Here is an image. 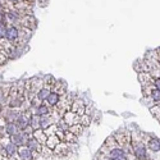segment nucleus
Masks as SVG:
<instances>
[{
	"mask_svg": "<svg viewBox=\"0 0 160 160\" xmlns=\"http://www.w3.org/2000/svg\"><path fill=\"white\" fill-rule=\"evenodd\" d=\"M132 150L133 155H135L138 160H146L148 159V148L138 135H132Z\"/></svg>",
	"mask_w": 160,
	"mask_h": 160,
	"instance_id": "1",
	"label": "nucleus"
},
{
	"mask_svg": "<svg viewBox=\"0 0 160 160\" xmlns=\"http://www.w3.org/2000/svg\"><path fill=\"white\" fill-rule=\"evenodd\" d=\"M7 41L10 42L14 46H21L19 45V38H21V26L19 24H9L7 28Z\"/></svg>",
	"mask_w": 160,
	"mask_h": 160,
	"instance_id": "2",
	"label": "nucleus"
},
{
	"mask_svg": "<svg viewBox=\"0 0 160 160\" xmlns=\"http://www.w3.org/2000/svg\"><path fill=\"white\" fill-rule=\"evenodd\" d=\"M145 138V145L148 150H150L151 152H160V140L156 137H150V136H142Z\"/></svg>",
	"mask_w": 160,
	"mask_h": 160,
	"instance_id": "3",
	"label": "nucleus"
},
{
	"mask_svg": "<svg viewBox=\"0 0 160 160\" xmlns=\"http://www.w3.org/2000/svg\"><path fill=\"white\" fill-rule=\"evenodd\" d=\"M36 154L35 151H32L27 145L24 146H19L18 148V155L22 160H35L36 159Z\"/></svg>",
	"mask_w": 160,
	"mask_h": 160,
	"instance_id": "4",
	"label": "nucleus"
},
{
	"mask_svg": "<svg viewBox=\"0 0 160 160\" xmlns=\"http://www.w3.org/2000/svg\"><path fill=\"white\" fill-rule=\"evenodd\" d=\"M52 151H54V156H58V158H65V156H68L71 154L69 143L62 141L60 143H58V146Z\"/></svg>",
	"mask_w": 160,
	"mask_h": 160,
	"instance_id": "5",
	"label": "nucleus"
},
{
	"mask_svg": "<svg viewBox=\"0 0 160 160\" xmlns=\"http://www.w3.org/2000/svg\"><path fill=\"white\" fill-rule=\"evenodd\" d=\"M31 136L30 135H27L24 131H19L17 135H14V136H12L10 137V140H12V142L13 143H16L18 148L19 146H24V145H27V141H28V138H30Z\"/></svg>",
	"mask_w": 160,
	"mask_h": 160,
	"instance_id": "6",
	"label": "nucleus"
},
{
	"mask_svg": "<svg viewBox=\"0 0 160 160\" xmlns=\"http://www.w3.org/2000/svg\"><path fill=\"white\" fill-rule=\"evenodd\" d=\"M71 110L74 112V113H77L78 115H83L86 113V110H87V106H86V104L81 99H73Z\"/></svg>",
	"mask_w": 160,
	"mask_h": 160,
	"instance_id": "7",
	"label": "nucleus"
},
{
	"mask_svg": "<svg viewBox=\"0 0 160 160\" xmlns=\"http://www.w3.org/2000/svg\"><path fill=\"white\" fill-rule=\"evenodd\" d=\"M63 119L71 126H74V124H78L79 121H81V115H78L77 113L72 112V110H68L64 115H63Z\"/></svg>",
	"mask_w": 160,
	"mask_h": 160,
	"instance_id": "8",
	"label": "nucleus"
},
{
	"mask_svg": "<svg viewBox=\"0 0 160 160\" xmlns=\"http://www.w3.org/2000/svg\"><path fill=\"white\" fill-rule=\"evenodd\" d=\"M52 113V108L51 106H49L48 104L45 102H41L38 106H36V108L33 109V114H37V115H49Z\"/></svg>",
	"mask_w": 160,
	"mask_h": 160,
	"instance_id": "9",
	"label": "nucleus"
},
{
	"mask_svg": "<svg viewBox=\"0 0 160 160\" xmlns=\"http://www.w3.org/2000/svg\"><path fill=\"white\" fill-rule=\"evenodd\" d=\"M40 122H41V129H46L50 126L55 124L58 121H57V118H54L51 114H49V115H41L40 117Z\"/></svg>",
	"mask_w": 160,
	"mask_h": 160,
	"instance_id": "10",
	"label": "nucleus"
},
{
	"mask_svg": "<svg viewBox=\"0 0 160 160\" xmlns=\"http://www.w3.org/2000/svg\"><path fill=\"white\" fill-rule=\"evenodd\" d=\"M60 98H62V96L58 94V92H55V91H52V90H51L50 95L46 98V100H45L44 102L48 104L49 106H51V108H54V106H57L58 102L60 101Z\"/></svg>",
	"mask_w": 160,
	"mask_h": 160,
	"instance_id": "11",
	"label": "nucleus"
},
{
	"mask_svg": "<svg viewBox=\"0 0 160 160\" xmlns=\"http://www.w3.org/2000/svg\"><path fill=\"white\" fill-rule=\"evenodd\" d=\"M4 131H5V133H7L8 137H12V136L17 135V133L19 132V128H18L17 123H14V122H8V123H5V126H4Z\"/></svg>",
	"mask_w": 160,
	"mask_h": 160,
	"instance_id": "12",
	"label": "nucleus"
},
{
	"mask_svg": "<svg viewBox=\"0 0 160 160\" xmlns=\"http://www.w3.org/2000/svg\"><path fill=\"white\" fill-rule=\"evenodd\" d=\"M27 146H28V148H30L32 151H35V152H37V154H41V151H42V145L33 136H31V137L28 138Z\"/></svg>",
	"mask_w": 160,
	"mask_h": 160,
	"instance_id": "13",
	"label": "nucleus"
},
{
	"mask_svg": "<svg viewBox=\"0 0 160 160\" xmlns=\"http://www.w3.org/2000/svg\"><path fill=\"white\" fill-rule=\"evenodd\" d=\"M50 92H51V86L44 83V86L41 87V90L37 92V99L41 101V102H44L46 100V98L50 95Z\"/></svg>",
	"mask_w": 160,
	"mask_h": 160,
	"instance_id": "14",
	"label": "nucleus"
},
{
	"mask_svg": "<svg viewBox=\"0 0 160 160\" xmlns=\"http://www.w3.org/2000/svg\"><path fill=\"white\" fill-rule=\"evenodd\" d=\"M62 142V140L57 136V135H52V136H49L48 137V140H46V146H48V148L49 149H51V150H54L55 148H57V146H58V143H60Z\"/></svg>",
	"mask_w": 160,
	"mask_h": 160,
	"instance_id": "15",
	"label": "nucleus"
},
{
	"mask_svg": "<svg viewBox=\"0 0 160 160\" xmlns=\"http://www.w3.org/2000/svg\"><path fill=\"white\" fill-rule=\"evenodd\" d=\"M40 143L41 145H45L46 143V140H48V136L45 135V132H44V129H36V131H33V135H32Z\"/></svg>",
	"mask_w": 160,
	"mask_h": 160,
	"instance_id": "16",
	"label": "nucleus"
},
{
	"mask_svg": "<svg viewBox=\"0 0 160 160\" xmlns=\"http://www.w3.org/2000/svg\"><path fill=\"white\" fill-rule=\"evenodd\" d=\"M52 91H55V92H58V94L60 95V96H63V95H65L67 92V86H65V83L64 82H58L57 81V83L52 86V88H51Z\"/></svg>",
	"mask_w": 160,
	"mask_h": 160,
	"instance_id": "17",
	"label": "nucleus"
},
{
	"mask_svg": "<svg viewBox=\"0 0 160 160\" xmlns=\"http://www.w3.org/2000/svg\"><path fill=\"white\" fill-rule=\"evenodd\" d=\"M30 126L33 128V131L41 128V122H40V115L37 114H32L31 119H30Z\"/></svg>",
	"mask_w": 160,
	"mask_h": 160,
	"instance_id": "18",
	"label": "nucleus"
},
{
	"mask_svg": "<svg viewBox=\"0 0 160 160\" xmlns=\"http://www.w3.org/2000/svg\"><path fill=\"white\" fill-rule=\"evenodd\" d=\"M83 129H85V127L82 126V124H74V126H71L69 127V131L73 133V135H76L77 137L78 136H81L82 135V133H83Z\"/></svg>",
	"mask_w": 160,
	"mask_h": 160,
	"instance_id": "19",
	"label": "nucleus"
},
{
	"mask_svg": "<svg viewBox=\"0 0 160 160\" xmlns=\"http://www.w3.org/2000/svg\"><path fill=\"white\" fill-rule=\"evenodd\" d=\"M91 122H92V117H91V114L85 113L83 115H81V121H79V124H82L85 128L88 127V126L91 124Z\"/></svg>",
	"mask_w": 160,
	"mask_h": 160,
	"instance_id": "20",
	"label": "nucleus"
},
{
	"mask_svg": "<svg viewBox=\"0 0 160 160\" xmlns=\"http://www.w3.org/2000/svg\"><path fill=\"white\" fill-rule=\"evenodd\" d=\"M150 112H151V114L158 119H160V104H155V105H152L151 108H150Z\"/></svg>",
	"mask_w": 160,
	"mask_h": 160,
	"instance_id": "21",
	"label": "nucleus"
},
{
	"mask_svg": "<svg viewBox=\"0 0 160 160\" xmlns=\"http://www.w3.org/2000/svg\"><path fill=\"white\" fill-rule=\"evenodd\" d=\"M7 28L8 26L5 23H0V42L2 41H5V36H7Z\"/></svg>",
	"mask_w": 160,
	"mask_h": 160,
	"instance_id": "22",
	"label": "nucleus"
},
{
	"mask_svg": "<svg viewBox=\"0 0 160 160\" xmlns=\"http://www.w3.org/2000/svg\"><path fill=\"white\" fill-rule=\"evenodd\" d=\"M44 83H45V85L51 86V88H52V86H54V85L57 83V79H55L54 77H51V76H48V77H45V81H44Z\"/></svg>",
	"mask_w": 160,
	"mask_h": 160,
	"instance_id": "23",
	"label": "nucleus"
},
{
	"mask_svg": "<svg viewBox=\"0 0 160 160\" xmlns=\"http://www.w3.org/2000/svg\"><path fill=\"white\" fill-rule=\"evenodd\" d=\"M152 54H154L155 59L158 60V63H159V65H160V49H158V50H154V51H152Z\"/></svg>",
	"mask_w": 160,
	"mask_h": 160,
	"instance_id": "24",
	"label": "nucleus"
},
{
	"mask_svg": "<svg viewBox=\"0 0 160 160\" xmlns=\"http://www.w3.org/2000/svg\"><path fill=\"white\" fill-rule=\"evenodd\" d=\"M37 3L40 7H46L48 3H49V0H37Z\"/></svg>",
	"mask_w": 160,
	"mask_h": 160,
	"instance_id": "25",
	"label": "nucleus"
},
{
	"mask_svg": "<svg viewBox=\"0 0 160 160\" xmlns=\"http://www.w3.org/2000/svg\"><path fill=\"white\" fill-rule=\"evenodd\" d=\"M154 86H155L158 90H160V77H159V78H155V81H154Z\"/></svg>",
	"mask_w": 160,
	"mask_h": 160,
	"instance_id": "26",
	"label": "nucleus"
},
{
	"mask_svg": "<svg viewBox=\"0 0 160 160\" xmlns=\"http://www.w3.org/2000/svg\"><path fill=\"white\" fill-rule=\"evenodd\" d=\"M5 0H0V10H2V9H5Z\"/></svg>",
	"mask_w": 160,
	"mask_h": 160,
	"instance_id": "27",
	"label": "nucleus"
}]
</instances>
